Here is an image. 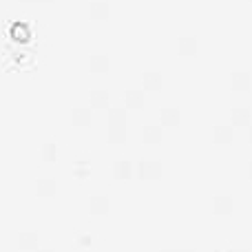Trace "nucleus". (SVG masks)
Returning a JSON list of instances; mask_svg holds the SVG:
<instances>
[]
</instances>
